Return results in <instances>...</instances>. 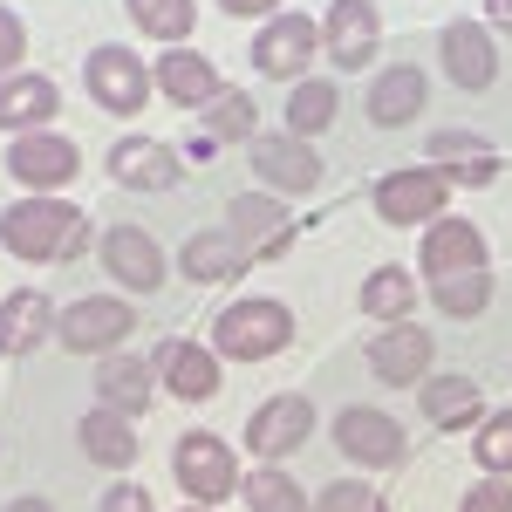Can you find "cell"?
I'll use <instances>...</instances> for the list:
<instances>
[{"label": "cell", "instance_id": "f35d334b", "mask_svg": "<svg viewBox=\"0 0 512 512\" xmlns=\"http://www.w3.org/2000/svg\"><path fill=\"white\" fill-rule=\"evenodd\" d=\"M96 512H158V506H151V492H144L137 478H117V485L103 492V506H96Z\"/></svg>", "mask_w": 512, "mask_h": 512}, {"label": "cell", "instance_id": "44dd1931", "mask_svg": "<svg viewBox=\"0 0 512 512\" xmlns=\"http://www.w3.org/2000/svg\"><path fill=\"white\" fill-rule=\"evenodd\" d=\"M55 294H41V287H14V294H0V355L7 362H21V355H35L55 342Z\"/></svg>", "mask_w": 512, "mask_h": 512}, {"label": "cell", "instance_id": "6da1fadb", "mask_svg": "<svg viewBox=\"0 0 512 512\" xmlns=\"http://www.w3.org/2000/svg\"><path fill=\"white\" fill-rule=\"evenodd\" d=\"M0 246L21 260V267H55V260H76L89 246V212L69 192H21L0 212Z\"/></svg>", "mask_w": 512, "mask_h": 512}, {"label": "cell", "instance_id": "7402d4cb", "mask_svg": "<svg viewBox=\"0 0 512 512\" xmlns=\"http://www.w3.org/2000/svg\"><path fill=\"white\" fill-rule=\"evenodd\" d=\"M96 403H110L123 417H144L158 403V362L137 349H110L96 355Z\"/></svg>", "mask_w": 512, "mask_h": 512}, {"label": "cell", "instance_id": "ac0fdd59", "mask_svg": "<svg viewBox=\"0 0 512 512\" xmlns=\"http://www.w3.org/2000/svg\"><path fill=\"white\" fill-rule=\"evenodd\" d=\"M103 171L123 192H171V185H185V158L164 137H144V130H123L110 144V158H103Z\"/></svg>", "mask_w": 512, "mask_h": 512}, {"label": "cell", "instance_id": "8992f818", "mask_svg": "<svg viewBox=\"0 0 512 512\" xmlns=\"http://www.w3.org/2000/svg\"><path fill=\"white\" fill-rule=\"evenodd\" d=\"M328 437H335V451L349 458L355 472H396V465L410 458L403 424H396L390 410H376V403H342L335 424H328Z\"/></svg>", "mask_w": 512, "mask_h": 512}, {"label": "cell", "instance_id": "9a60e30c", "mask_svg": "<svg viewBox=\"0 0 512 512\" xmlns=\"http://www.w3.org/2000/svg\"><path fill=\"white\" fill-rule=\"evenodd\" d=\"M151 362H158V390L171 396V403H212L219 383H226L219 349H212V342H192V335H164Z\"/></svg>", "mask_w": 512, "mask_h": 512}, {"label": "cell", "instance_id": "e0dca14e", "mask_svg": "<svg viewBox=\"0 0 512 512\" xmlns=\"http://www.w3.org/2000/svg\"><path fill=\"white\" fill-rule=\"evenodd\" d=\"M437 62H444V76L458 82L465 96H478V89L499 82V35L485 21H472V14H458V21L437 28Z\"/></svg>", "mask_w": 512, "mask_h": 512}, {"label": "cell", "instance_id": "74e56055", "mask_svg": "<svg viewBox=\"0 0 512 512\" xmlns=\"http://www.w3.org/2000/svg\"><path fill=\"white\" fill-rule=\"evenodd\" d=\"M458 512H512V478H478L458 499Z\"/></svg>", "mask_w": 512, "mask_h": 512}, {"label": "cell", "instance_id": "d6a6232c", "mask_svg": "<svg viewBox=\"0 0 512 512\" xmlns=\"http://www.w3.org/2000/svg\"><path fill=\"white\" fill-rule=\"evenodd\" d=\"M123 14H130L137 35H151L158 48H185L198 28V0H123Z\"/></svg>", "mask_w": 512, "mask_h": 512}, {"label": "cell", "instance_id": "2e32d148", "mask_svg": "<svg viewBox=\"0 0 512 512\" xmlns=\"http://www.w3.org/2000/svg\"><path fill=\"white\" fill-rule=\"evenodd\" d=\"M96 260H103V274L117 280L123 294H158L164 274H171V260H164V246L151 239V226H130V219L96 239Z\"/></svg>", "mask_w": 512, "mask_h": 512}, {"label": "cell", "instance_id": "30bf717a", "mask_svg": "<svg viewBox=\"0 0 512 512\" xmlns=\"http://www.w3.org/2000/svg\"><path fill=\"white\" fill-rule=\"evenodd\" d=\"M478 267H492V239H485L478 219L444 212V219L424 226V239H417V280L424 287H437V280H451V274H478Z\"/></svg>", "mask_w": 512, "mask_h": 512}, {"label": "cell", "instance_id": "d590c367", "mask_svg": "<svg viewBox=\"0 0 512 512\" xmlns=\"http://www.w3.org/2000/svg\"><path fill=\"white\" fill-rule=\"evenodd\" d=\"M315 512H390V499L369 478H328L315 492Z\"/></svg>", "mask_w": 512, "mask_h": 512}, {"label": "cell", "instance_id": "4dcf8cb0", "mask_svg": "<svg viewBox=\"0 0 512 512\" xmlns=\"http://www.w3.org/2000/svg\"><path fill=\"white\" fill-rule=\"evenodd\" d=\"M198 130H205L212 144H253V137H260V96L226 82V89L198 110Z\"/></svg>", "mask_w": 512, "mask_h": 512}, {"label": "cell", "instance_id": "9c48e42d", "mask_svg": "<svg viewBox=\"0 0 512 512\" xmlns=\"http://www.w3.org/2000/svg\"><path fill=\"white\" fill-rule=\"evenodd\" d=\"M246 164H253V185L274 198H308L321 185V151L294 130H260L246 144Z\"/></svg>", "mask_w": 512, "mask_h": 512}, {"label": "cell", "instance_id": "4316f807", "mask_svg": "<svg viewBox=\"0 0 512 512\" xmlns=\"http://www.w3.org/2000/svg\"><path fill=\"white\" fill-rule=\"evenodd\" d=\"M417 301H424V280H417V267H403V260L369 267V274H362V294H355V308L376 321V328L410 321V315H417Z\"/></svg>", "mask_w": 512, "mask_h": 512}, {"label": "cell", "instance_id": "836d02e7", "mask_svg": "<svg viewBox=\"0 0 512 512\" xmlns=\"http://www.w3.org/2000/svg\"><path fill=\"white\" fill-rule=\"evenodd\" d=\"M424 301H437V315H444V321H478L485 308H492V267L437 280V287H424Z\"/></svg>", "mask_w": 512, "mask_h": 512}, {"label": "cell", "instance_id": "8d00e7d4", "mask_svg": "<svg viewBox=\"0 0 512 512\" xmlns=\"http://www.w3.org/2000/svg\"><path fill=\"white\" fill-rule=\"evenodd\" d=\"M21 62H28V21L0 0V76H21Z\"/></svg>", "mask_w": 512, "mask_h": 512}, {"label": "cell", "instance_id": "1f68e13d", "mask_svg": "<svg viewBox=\"0 0 512 512\" xmlns=\"http://www.w3.org/2000/svg\"><path fill=\"white\" fill-rule=\"evenodd\" d=\"M335 110H342L335 76H301L294 89H287V130H294V137H308V144H315L321 130H335Z\"/></svg>", "mask_w": 512, "mask_h": 512}, {"label": "cell", "instance_id": "d4e9b609", "mask_svg": "<svg viewBox=\"0 0 512 512\" xmlns=\"http://www.w3.org/2000/svg\"><path fill=\"white\" fill-rule=\"evenodd\" d=\"M76 444L89 465H103V472H130L137 465V417H123L110 403H89L76 417Z\"/></svg>", "mask_w": 512, "mask_h": 512}, {"label": "cell", "instance_id": "f546056e", "mask_svg": "<svg viewBox=\"0 0 512 512\" xmlns=\"http://www.w3.org/2000/svg\"><path fill=\"white\" fill-rule=\"evenodd\" d=\"M239 506L246 512H315V492L287 465H253V472L239 478Z\"/></svg>", "mask_w": 512, "mask_h": 512}, {"label": "cell", "instance_id": "3957f363", "mask_svg": "<svg viewBox=\"0 0 512 512\" xmlns=\"http://www.w3.org/2000/svg\"><path fill=\"white\" fill-rule=\"evenodd\" d=\"M82 89H89V103L103 110V117H144V103L158 96V82H151V62L130 48V41H96L89 55H82Z\"/></svg>", "mask_w": 512, "mask_h": 512}, {"label": "cell", "instance_id": "ffe728a7", "mask_svg": "<svg viewBox=\"0 0 512 512\" xmlns=\"http://www.w3.org/2000/svg\"><path fill=\"white\" fill-rule=\"evenodd\" d=\"M151 82H158L164 103H178V110H205L219 89H226V76H219V62L212 55H198L192 41L185 48H158V62H151Z\"/></svg>", "mask_w": 512, "mask_h": 512}, {"label": "cell", "instance_id": "7a4b0ae2", "mask_svg": "<svg viewBox=\"0 0 512 512\" xmlns=\"http://www.w3.org/2000/svg\"><path fill=\"white\" fill-rule=\"evenodd\" d=\"M294 342V308L280 294H239L212 315V349L219 362H267Z\"/></svg>", "mask_w": 512, "mask_h": 512}, {"label": "cell", "instance_id": "ab89813d", "mask_svg": "<svg viewBox=\"0 0 512 512\" xmlns=\"http://www.w3.org/2000/svg\"><path fill=\"white\" fill-rule=\"evenodd\" d=\"M287 0H219V14H233V21H274Z\"/></svg>", "mask_w": 512, "mask_h": 512}, {"label": "cell", "instance_id": "603a6c76", "mask_svg": "<svg viewBox=\"0 0 512 512\" xmlns=\"http://www.w3.org/2000/svg\"><path fill=\"white\" fill-rule=\"evenodd\" d=\"M246 267H253V246L239 233H226V226H205V233H192L178 246V274L198 280V287H226V280H239Z\"/></svg>", "mask_w": 512, "mask_h": 512}, {"label": "cell", "instance_id": "5bb4252c", "mask_svg": "<svg viewBox=\"0 0 512 512\" xmlns=\"http://www.w3.org/2000/svg\"><path fill=\"white\" fill-rule=\"evenodd\" d=\"M0 164L28 192H62V185H76L82 151H76V137H62V130H28V137H7V158Z\"/></svg>", "mask_w": 512, "mask_h": 512}, {"label": "cell", "instance_id": "7c38bea8", "mask_svg": "<svg viewBox=\"0 0 512 512\" xmlns=\"http://www.w3.org/2000/svg\"><path fill=\"white\" fill-rule=\"evenodd\" d=\"M362 362L390 390H424V376H437V335L424 321H390V328H376V342L362 349Z\"/></svg>", "mask_w": 512, "mask_h": 512}, {"label": "cell", "instance_id": "d6986e66", "mask_svg": "<svg viewBox=\"0 0 512 512\" xmlns=\"http://www.w3.org/2000/svg\"><path fill=\"white\" fill-rule=\"evenodd\" d=\"M424 103H431V76L417 69V62H383L376 76H369V96H362V110L376 130H403V123L424 117Z\"/></svg>", "mask_w": 512, "mask_h": 512}, {"label": "cell", "instance_id": "5b68a950", "mask_svg": "<svg viewBox=\"0 0 512 512\" xmlns=\"http://www.w3.org/2000/svg\"><path fill=\"white\" fill-rule=\"evenodd\" d=\"M171 478H178V492L192 506H226L246 472H239V451L219 431H178V444H171Z\"/></svg>", "mask_w": 512, "mask_h": 512}, {"label": "cell", "instance_id": "e575fe53", "mask_svg": "<svg viewBox=\"0 0 512 512\" xmlns=\"http://www.w3.org/2000/svg\"><path fill=\"white\" fill-rule=\"evenodd\" d=\"M472 465L485 478H512V403L485 410V424L472 431Z\"/></svg>", "mask_w": 512, "mask_h": 512}, {"label": "cell", "instance_id": "52a82bcc", "mask_svg": "<svg viewBox=\"0 0 512 512\" xmlns=\"http://www.w3.org/2000/svg\"><path fill=\"white\" fill-rule=\"evenodd\" d=\"M321 55V21L315 14H301V7H280L274 21H260L253 28V76H274V82H294L315 69Z\"/></svg>", "mask_w": 512, "mask_h": 512}, {"label": "cell", "instance_id": "8fae6325", "mask_svg": "<svg viewBox=\"0 0 512 512\" xmlns=\"http://www.w3.org/2000/svg\"><path fill=\"white\" fill-rule=\"evenodd\" d=\"M130 328H137V308L123 294H76L55 321V342L69 355H110L130 342Z\"/></svg>", "mask_w": 512, "mask_h": 512}, {"label": "cell", "instance_id": "484cf974", "mask_svg": "<svg viewBox=\"0 0 512 512\" xmlns=\"http://www.w3.org/2000/svg\"><path fill=\"white\" fill-rule=\"evenodd\" d=\"M424 164H437L451 185H499V151L478 137V130H431L424 144Z\"/></svg>", "mask_w": 512, "mask_h": 512}, {"label": "cell", "instance_id": "f1b7e54d", "mask_svg": "<svg viewBox=\"0 0 512 512\" xmlns=\"http://www.w3.org/2000/svg\"><path fill=\"white\" fill-rule=\"evenodd\" d=\"M424 424L431 431H478L485 424V390H478L472 376H424Z\"/></svg>", "mask_w": 512, "mask_h": 512}, {"label": "cell", "instance_id": "83f0119b", "mask_svg": "<svg viewBox=\"0 0 512 512\" xmlns=\"http://www.w3.org/2000/svg\"><path fill=\"white\" fill-rule=\"evenodd\" d=\"M226 233L260 239L253 260H280V253H287V198H274V192H233V198H226Z\"/></svg>", "mask_w": 512, "mask_h": 512}, {"label": "cell", "instance_id": "b9f144b4", "mask_svg": "<svg viewBox=\"0 0 512 512\" xmlns=\"http://www.w3.org/2000/svg\"><path fill=\"white\" fill-rule=\"evenodd\" d=\"M0 512H55V506H48V499H35V492H28V499H7V506H0Z\"/></svg>", "mask_w": 512, "mask_h": 512}, {"label": "cell", "instance_id": "cb8c5ba5", "mask_svg": "<svg viewBox=\"0 0 512 512\" xmlns=\"http://www.w3.org/2000/svg\"><path fill=\"white\" fill-rule=\"evenodd\" d=\"M55 117H62V82L55 76H35V69L0 76V130H7V137L48 130Z\"/></svg>", "mask_w": 512, "mask_h": 512}, {"label": "cell", "instance_id": "4fadbf2b", "mask_svg": "<svg viewBox=\"0 0 512 512\" xmlns=\"http://www.w3.org/2000/svg\"><path fill=\"white\" fill-rule=\"evenodd\" d=\"M308 437H315V403L301 390H280V396H267V403H253V417H246V458L280 465V458H294Z\"/></svg>", "mask_w": 512, "mask_h": 512}, {"label": "cell", "instance_id": "7bdbcfd3", "mask_svg": "<svg viewBox=\"0 0 512 512\" xmlns=\"http://www.w3.org/2000/svg\"><path fill=\"white\" fill-rule=\"evenodd\" d=\"M178 512H219V506H178Z\"/></svg>", "mask_w": 512, "mask_h": 512}, {"label": "cell", "instance_id": "ba28073f", "mask_svg": "<svg viewBox=\"0 0 512 512\" xmlns=\"http://www.w3.org/2000/svg\"><path fill=\"white\" fill-rule=\"evenodd\" d=\"M321 55L335 76H362L383 55V7L376 0H328L321 14Z\"/></svg>", "mask_w": 512, "mask_h": 512}, {"label": "cell", "instance_id": "277c9868", "mask_svg": "<svg viewBox=\"0 0 512 512\" xmlns=\"http://www.w3.org/2000/svg\"><path fill=\"white\" fill-rule=\"evenodd\" d=\"M451 178L437 171V164H396V171H383L376 185H369V205H376V219L383 226H396V233H424L431 219H444L451 212Z\"/></svg>", "mask_w": 512, "mask_h": 512}, {"label": "cell", "instance_id": "60d3db41", "mask_svg": "<svg viewBox=\"0 0 512 512\" xmlns=\"http://www.w3.org/2000/svg\"><path fill=\"white\" fill-rule=\"evenodd\" d=\"M485 28L492 35H512V0H485Z\"/></svg>", "mask_w": 512, "mask_h": 512}]
</instances>
